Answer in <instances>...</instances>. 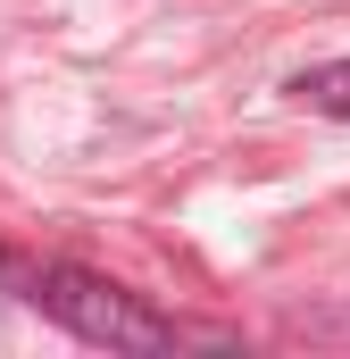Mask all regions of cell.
I'll return each instance as SVG.
<instances>
[{"mask_svg": "<svg viewBox=\"0 0 350 359\" xmlns=\"http://www.w3.org/2000/svg\"><path fill=\"white\" fill-rule=\"evenodd\" d=\"M34 301L59 326H76L84 343H108V351H167L175 343L167 318H150L125 284H108V276H92V268H42L34 276Z\"/></svg>", "mask_w": 350, "mask_h": 359, "instance_id": "cell-1", "label": "cell"}, {"mask_svg": "<svg viewBox=\"0 0 350 359\" xmlns=\"http://www.w3.org/2000/svg\"><path fill=\"white\" fill-rule=\"evenodd\" d=\"M292 92H300L309 109H326V117H350V59H334V67H309Z\"/></svg>", "mask_w": 350, "mask_h": 359, "instance_id": "cell-2", "label": "cell"}]
</instances>
